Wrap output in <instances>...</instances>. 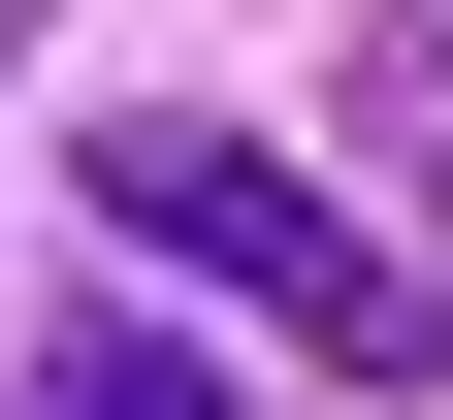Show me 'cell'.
Wrapping results in <instances>:
<instances>
[{"mask_svg":"<svg viewBox=\"0 0 453 420\" xmlns=\"http://www.w3.org/2000/svg\"><path fill=\"white\" fill-rule=\"evenodd\" d=\"M97 226H130V259H195V291H259V324H292L324 388H453V291L388 259V226L324 195V162L195 130V97H130V130H97Z\"/></svg>","mask_w":453,"mask_h":420,"instance_id":"cell-1","label":"cell"},{"mask_svg":"<svg viewBox=\"0 0 453 420\" xmlns=\"http://www.w3.org/2000/svg\"><path fill=\"white\" fill-rule=\"evenodd\" d=\"M33 420H259V388H226L195 324H65V355H33Z\"/></svg>","mask_w":453,"mask_h":420,"instance_id":"cell-2","label":"cell"},{"mask_svg":"<svg viewBox=\"0 0 453 420\" xmlns=\"http://www.w3.org/2000/svg\"><path fill=\"white\" fill-rule=\"evenodd\" d=\"M357 162H388V195L453 226V33H357Z\"/></svg>","mask_w":453,"mask_h":420,"instance_id":"cell-3","label":"cell"}]
</instances>
